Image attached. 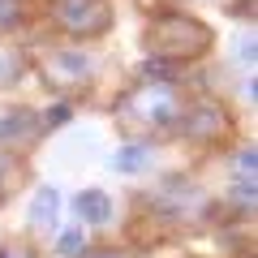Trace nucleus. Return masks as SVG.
I'll return each instance as SVG.
<instances>
[{
	"label": "nucleus",
	"instance_id": "f257e3e1",
	"mask_svg": "<svg viewBox=\"0 0 258 258\" xmlns=\"http://www.w3.org/2000/svg\"><path fill=\"white\" fill-rule=\"evenodd\" d=\"M185 99H189V91H185L181 78H159V82L134 78V82L112 99V120H116V129L125 138L164 147L176 134V120H181V112H185Z\"/></svg>",
	"mask_w": 258,
	"mask_h": 258
},
{
	"label": "nucleus",
	"instance_id": "f03ea898",
	"mask_svg": "<svg viewBox=\"0 0 258 258\" xmlns=\"http://www.w3.org/2000/svg\"><path fill=\"white\" fill-rule=\"evenodd\" d=\"M142 220H151L159 232H198L220 224V198L189 172H164L151 181V189L138 198Z\"/></svg>",
	"mask_w": 258,
	"mask_h": 258
},
{
	"label": "nucleus",
	"instance_id": "7ed1b4c3",
	"mask_svg": "<svg viewBox=\"0 0 258 258\" xmlns=\"http://www.w3.org/2000/svg\"><path fill=\"white\" fill-rule=\"evenodd\" d=\"M142 52L151 60L185 69V64H198L215 52V30L194 9L155 5V9H147V22H142Z\"/></svg>",
	"mask_w": 258,
	"mask_h": 258
},
{
	"label": "nucleus",
	"instance_id": "20e7f679",
	"mask_svg": "<svg viewBox=\"0 0 258 258\" xmlns=\"http://www.w3.org/2000/svg\"><path fill=\"white\" fill-rule=\"evenodd\" d=\"M30 74L56 95V99L74 103L78 95H91L99 86L103 60L99 52H91L86 43H64V39H52L43 47H30Z\"/></svg>",
	"mask_w": 258,
	"mask_h": 258
},
{
	"label": "nucleus",
	"instance_id": "39448f33",
	"mask_svg": "<svg viewBox=\"0 0 258 258\" xmlns=\"http://www.w3.org/2000/svg\"><path fill=\"white\" fill-rule=\"evenodd\" d=\"M172 142H185L194 151H228L237 142V112L220 95H189L185 112L176 120Z\"/></svg>",
	"mask_w": 258,
	"mask_h": 258
},
{
	"label": "nucleus",
	"instance_id": "423d86ee",
	"mask_svg": "<svg viewBox=\"0 0 258 258\" xmlns=\"http://www.w3.org/2000/svg\"><path fill=\"white\" fill-rule=\"evenodd\" d=\"M43 22L64 43H95L116 26L112 0H43Z\"/></svg>",
	"mask_w": 258,
	"mask_h": 258
},
{
	"label": "nucleus",
	"instance_id": "0eeeda50",
	"mask_svg": "<svg viewBox=\"0 0 258 258\" xmlns=\"http://www.w3.org/2000/svg\"><path fill=\"white\" fill-rule=\"evenodd\" d=\"M39 142H43V120H39V108L18 103V108L0 112V151L26 159Z\"/></svg>",
	"mask_w": 258,
	"mask_h": 258
},
{
	"label": "nucleus",
	"instance_id": "6e6552de",
	"mask_svg": "<svg viewBox=\"0 0 258 258\" xmlns=\"http://www.w3.org/2000/svg\"><path fill=\"white\" fill-rule=\"evenodd\" d=\"M60 207H64L60 185H35V194L26 203V228L30 232H56L60 228Z\"/></svg>",
	"mask_w": 258,
	"mask_h": 258
},
{
	"label": "nucleus",
	"instance_id": "1a4fd4ad",
	"mask_svg": "<svg viewBox=\"0 0 258 258\" xmlns=\"http://www.w3.org/2000/svg\"><path fill=\"white\" fill-rule=\"evenodd\" d=\"M74 215L82 228H108L116 220V203H112V194L99 189V185H86V189L74 194Z\"/></svg>",
	"mask_w": 258,
	"mask_h": 258
},
{
	"label": "nucleus",
	"instance_id": "9d476101",
	"mask_svg": "<svg viewBox=\"0 0 258 258\" xmlns=\"http://www.w3.org/2000/svg\"><path fill=\"white\" fill-rule=\"evenodd\" d=\"M30 78V47L13 43V39H0V95L18 91Z\"/></svg>",
	"mask_w": 258,
	"mask_h": 258
},
{
	"label": "nucleus",
	"instance_id": "9b49d317",
	"mask_svg": "<svg viewBox=\"0 0 258 258\" xmlns=\"http://www.w3.org/2000/svg\"><path fill=\"white\" fill-rule=\"evenodd\" d=\"M155 155H159L155 142L125 138V142L116 147V155H112V168H116V172H125V176H147L151 168H155Z\"/></svg>",
	"mask_w": 258,
	"mask_h": 258
},
{
	"label": "nucleus",
	"instance_id": "f8f14e48",
	"mask_svg": "<svg viewBox=\"0 0 258 258\" xmlns=\"http://www.w3.org/2000/svg\"><path fill=\"white\" fill-rule=\"evenodd\" d=\"M26 176H30L26 159H22V155H9V151H0V207L9 203L22 185H26Z\"/></svg>",
	"mask_w": 258,
	"mask_h": 258
},
{
	"label": "nucleus",
	"instance_id": "ddd939ff",
	"mask_svg": "<svg viewBox=\"0 0 258 258\" xmlns=\"http://www.w3.org/2000/svg\"><path fill=\"white\" fill-rule=\"evenodd\" d=\"M30 26V0H0V39H13Z\"/></svg>",
	"mask_w": 258,
	"mask_h": 258
},
{
	"label": "nucleus",
	"instance_id": "4468645a",
	"mask_svg": "<svg viewBox=\"0 0 258 258\" xmlns=\"http://www.w3.org/2000/svg\"><path fill=\"white\" fill-rule=\"evenodd\" d=\"M91 245V241H86V228L82 224H69V228H56V258H78L82 254V249Z\"/></svg>",
	"mask_w": 258,
	"mask_h": 258
},
{
	"label": "nucleus",
	"instance_id": "2eb2a0df",
	"mask_svg": "<svg viewBox=\"0 0 258 258\" xmlns=\"http://www.w3.org/2000/svg\"><path fill=\"white\" fill-rule=\"evenodd\" d=\"M39 120H43V138H47L56 125H69V120H74V103H69V99H56L52 108H39Z\"/></svg>",
	"mask_w": 258,
	"mask_h": 258
},
{
	"label": "nucleus",
	"instance_id": "dca6fc26",
	"mask_svg": "<svg viewBox=\"0 0 258 258\" xmlns=\"http://www.w3.org/2000/svg\"><path fill=\"white\" fill-rule=\"evenodd\" d=\"M78 258H142L134 245H116V241H103V245H86Z\"/></svg>",
	"mask_w": 258,
	"mask_h": 258
},
{
	"label": "nucleus",
	"instance_id": "f3484780",
	"mask_svg": "<svg viewBox=\"0 0 258 258\" xmlns=\"http://www.w3.org/2000/svg\"><path fill=\"white\" fill-rule=\"evenodd\" d=\"M0 258H39L35 245H0Z\"/></svg>",
	"mask_w": 258,
	"mask_h": 258
},
{
	"label": "nucleus",
	"instance_id": "a211bd4d",
	"mask_svg": "<svg viewBox=\"0 0 258 258\" xmlns=\"http://www.w3.org/2000/svg\"><path fill=\"white\" fill-rule=\"evenodd\" d=\"M237 52H241V64H245V74H254V35H245V39H241V47H237Z\"/></svg>",
	"mask_w": 258,
	"mask_h": 258
},
{
	"label": "nucleus",
	"instance_id": "6ab92c4d",
	"mask_svg": "<svg viewBox=\"0 0 258 258\" xmlns=\"http://www.w3.org/2000/svg\"><path fill=\"white\" fill-rule=\"evenodd\" d=\"M185 258H207V254H185Z\"/></svg>",
	"mask_w": 258,
	"mask_h": 258
},
{
	"label": "nucleus",
	"instance_id": "aec40b11",
	"mask_svg": "<svg viewBox=\"0 0 258 258\" xmlns=\"http://www.w3.org/2000/svg\"><path fill=\"white\" fill-rule=\"evenodd\" d=\"M215 5H228V0H215Z\"/></svg>",
	"mask_w": 258,
	"mask_h": 258
}]
</instances>
